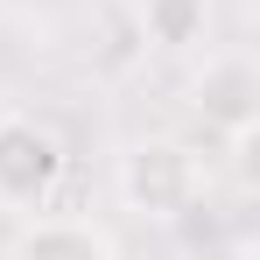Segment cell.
I'll return each instance as SVG.
<instances>
[{
    "label": "cell",
    "mask_w": 260,
    "mask_h": 260,
    "mask_svg": "<svg viewBox=\"0 0 260 260\" xmlns=\"http://www.w3.org/2000/svg\"><path fill=\"white\" fill-rule=\"evenodd\" d=\"M134 21H141V43L169 49V56L211 43V0H141Z\"/></svg>",
    "instance_id": "5b68a950"
},
{
    "label": "cell",
    "mask_w": 260,
    "mask_h": 260,
    "mask_svg": "<svg viewBox=\"0 0 260 260\" xmlns=\"http://www.w3.org/2000/svg\"><path fill=\"white\" fill-rule=\"evenodd\" d=\"M71 169L56 127H43L36 113H0V211H49L56 183Z\"/></svg>",
    "instance_id": "7a4b0ae2"
},
{
    "label": "cell",
    "mask_w": 260,
    "mask_h": 260,
    "mask_svg": "<svg viewBox=\"0 0 260 260\" xmlns=\"http://www.w3.org/2000/svg\"><path fill=\"white\" fill-rule=\"evenodd\" d=\"M113 190H120V204H127L134 218H148V225H176L183 211H197V197H204V162H197L190 141H176V134H148V141H134L127 155H120Z\"/></svg>",
    "instance_id": "6da1fadb"
},
{
    "label": "cell",
    "mask_w": 260,
    "mask_h": 260,
    "mask_svg": "<svg viewBox=\"0 0 260 260\" xmlns=\"http://www.w3.org/2000/svg\"><path fill=\"white\" fill-rule=\"evenodd\" d=\"M7 260H120L113 232L99 218H63V211H28Z\"/></svg>",
    "instance_id": "277c9868"
},
{
    "label": "cell",
    "mask_w": 260,
    "mask_h": 260,
    "mask_svg": "<svg viewBox=\"0 0 260 260\" xmlns=\"http://www.w3.org/2000/svg\"><path fill=\"white\" fill-rule=\"evenodd\" d=\"M190 113L204 120L211 134L239 141V134L260 127V71L246 49H211L190 78Z\"/></svg>",
    "instance_id": "3957f363"
}]
</instances>
